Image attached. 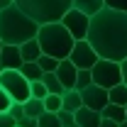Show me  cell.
I'll return each instance as SVG.
<instances>
[{
	"instance_id": "6da1fadb",
	"label": "cell",
	"mask_w": 127,
	"mask_h": 127,
	"mask_svg": "<svg viewBox=\"0 0 127 127\" xmlns=\"http://www.w3.org/2000/svg\"><path fill=\"white\" fill-rule=\"evenodd\" d=\"M91 47L100 59L122 61L127 59V12L115 7H103L91 17L88 37Z\"/></svg>"
},
{
	"instance_id": "7a4b0ae2",
	"label": "cell",
	"mask_w": 127,
	"mask_h": 127,
	"mask_svg": "<svg viewBox=\"0 0 127 127\" xmlns=\"http://www.w3.org/2000/svg\"><path fill=\"white\" fill-rule=\"evenodd\" d=\"M39 32V22L32 20L27 12H22L15 2L0 10V39L2 44H25L27 39H34Z\"/></svg>"
},
{
	"instance_id": "3957f363",
	"label": "cell",
	"mask_w": 127,
	"mask_h": 127,
	"mask_svg": "<svg viewBox=\"0 0 127 127\" xmlns=\"http://www.w3.org/2000/svg\"><path fill=\"white\" fill-rule=\"evenodd\" d=\"M37 42L42 47V54L54 56V59H68L71 49L76 44V39L71 37V32L64 27V22H47V25H39L37 32Z\"/></svg>"
},
{
	"instance_id": "277c9868",
	"label": "cell",
	"mask_w": 127,
	"mask_h": 127,
	"mask_svg": "<svg viewBox=\"0 0 127 127\" xmlns=\"http://www.w3.org/2000/svg\"><path fill=\"white\" fill-rule=\"evenodd\" d=\"M12 2L22 12H27L32 20H37L39 25L59 22L73 7V0H12Z\"/></svg>"
},
{
	"instance_id": "5b68a950",
	"label": "cell",
	"mask_w": 127,
	"mask_h": 127,
	"mask_svg": "<svg viewBox=\"0 0 127 127\" xmlns=\"http://www.w3.org/2000/svg\"><path fill=\"white\" fill-rule=\"evenodd\" d=\"M0 88L12 98V103H25V100L32 98L30 95V81L25 78L20 71H15V68H2V73H0Z\"/></svg>"
},
{
	"instance_id": "8992f818",
	"label": "cell",
	"mask_w": 127,
	"mask_h": 127,
	"mask_svg": "<svg viewBox=\"0 0 127 127\" xmlns=\"http://www.w3.org/2000/svg\"><path fill=\"white\" fill-rule=\"evenodd\" d=\"M91 76H93V83L110 91L112 86L122 83V66L120 61H112V59H98L95 66L91 68Z\"/></svg>"
},
{
	"instance_id": "52a82bcc",
	"label": "cell",
	"mask_w": 127,
	"mask_h": 127,
	"mask_svg": "<svg viewBox=\"0 0 127 127\" xmlns=\"http://www.w3.org/2000/svg\"><path fill=\"white\" fill-rule=\"evenodd\" d=\"M98 59H100V56H98V51L91 47L88 39H76V44H73L71 54H68V61L73 64L76 68H93Z\"/></svg>"
},
{
	"instance_id": "ba28073f",
	"label": "cell",
	"mask_w": 127,
	"mask_h": 127,
	"mask_svg": "<svg viewBox=\"0 0 127 127\" xmlns=\"http://www.w3.org/2000/svg\"><path fill=\"white\" fill-rule=\"evenodd\" d=\"M61 22H64V27L71 32L73 39H86V37H88L91 17L86 15V12H81V10H76V7H71V10L61 17Z\"/></svg>"
},
{
	"instance_id": "9c48e42d",
	"label": "cell",
	"mask_w": 127,
	"mask_h": 127,
	"mask_svg": "<svg viewBox=\"0 0 127 127\" xmlns=\"http://www.w3.org/2000/svg\"><path fill=\"white\" fill-rule=\"evenodd\" d=\"M81 98H83V105H86V108L98 110V112H103V108L110 103V100H108V91L100 88V86H95V83L86 86V88L81 91Z\"/></svg>"
},
{
	"instance_id": "30bf717a",
	"label": "cell",
	"mask_w": 127,
	"mask_h": 127,
	"mask_svg": "<svg viewBox=\"0 0 127 127\" xmlns=\"http://www.w3.org/2000/svg\"><path fill=\"white\" fill-rule=\"evenodd\" d=\"M54 73H56V78L61 81V86L66 88V91H71V88H76V76H78V68H76L73 64L68 61V59H61Z\"/></svg>"
},
{
	"instance_id": "8fae6325",
	"label": "cell",
	"mask_w": 127,
	"mask_h": 127,
	"mask_svg": "<svg viewBox=\"0 0 127 127\" xmlns=\"http://www.w3.org/2000/svg\"><path fill=\"white\" fill-rule=\"evenodd\" d=\"M0 64H2V68H15V71H20L22 64H25L22 54H20V47H15V44H5L2 51H0Z\"/></svg>"
},
{
	"instance_id": "7c38bea8",
	"label": "cell",
	"mask_w": 127,
	"mask_h": 127,
	"mask_svg": "<svg viewBox=\"0 0 127 127\" xmlns=\"http://www.w3.org/2000/svg\"><path fill=\"white\" fill-rule=\"evenodd\" d=\"M76 115V125L78 127H100V120H103V115L98 110H91V108H78V110L73 112Z\"/></svg>"
},
{
	"instance_id": "4fadbf2b",
	"label": "cell",
	"mask_w": 127,
	"mask_h": 127,
	"mask_svg": "<svg viewBox=\"0 0 127 127\" xmlns=\"http://www.w3.org/2000/svg\"><path fill=\"white\" fill-rule=\"evenodd\" d=\"M20 54H22L25 61H37V59L42 56V47H39L37 37H34V39H27L25 44H20Z\"/></svg>"
},
{
	"instance_id": "5bb4252c",
	"label": "cell",
	"mask_w": 127,
	"mask_h": 127,
	"mask_svg": "<svg viewBox=\"0 0 127 127\" xmlns=\"http://www.w3.org/2000/svg\"><path fill=\"white\" fill-rule=\"evenodd\" d=\"M64 110L68 112H76L78 108H83V98H81V91L71 88V91H64Z\"/></svg>"
},
{
	"instance_id": "9a60e30c",
	"label": "cell",
	"mask_w": 127,
	"mask_h": 127,
	"mask_svg": "<svg viewBox=\"0 0 127 127\" xmlns=\"http://www.w3.org/2000/svg\"><path fill=\"white\" fill-rule=\"evenodd\" d=\"M73 7L81 10V12H86L88 17H93L95 12H100L105 7V0H73Z\"/></svg>"
},
{
	"instance_id": "2e32d148",
	"label": "cell",
	"mask_w": 127,
	"mask_h": 127,
	"mask_svg": "<svg viewBox=\"0 0 127 127\" xmlns=\"http://www.w3.org/2000/svg\"><path fill=\"white\" fill-rule=\"evenodd\" d=\"M103 117H108V120H112V122H125L127 120V110L122 108V105H112V103H108L105 108H103V112H100Z\"/></svg>"
},
{
	"instance_id": "e0dca14e",
	"label": "cell",
	"mask_w": 127,
	"mask_h": 127,
	"mask_svg": "<svg viewBox=\"0 0 127 127\" xmlns=\"http://www.w3.org/2000/svg\"><path fill=\"white\" fill-rule=\"evenodd\" d=\"M20 73L30 81V83H32V81H42V76H44L42 66H39L37 61H25V64H22V68H20Z\"/></svg>"
},
{
	"instance_id": "ac0fdd59",
	"label": "cell",
	"mask_w": 127,
	"mask_h": 127,
	"mask_svg": "<svg viewBox=\"0 0 127 127\" xmlns=\"http://www.w3.org/2000/svg\"><path fill=\"white\" fill-rule=\"evenodd\" d=\"M108 100H110L112 105H127V86L125 83H117V86H112L110 91H108Z\"/></svg>"
},
{
	"instance_id": "d6986e66",
	"label": "cell",
	"mask_w": 127,
	"mask_h": 127,
	"mask_svg": "<svg viewBox=\"0 0 127 127\" xmlns=\"http://www.w3.org/2000/svg\"><path fill=\"white\" fill-rule=\"evenodd\" d=\"M22 110H25L27 117H39V115L44 112V100H39V98H30V100L22 103Z\"/></svg>"
},
{
	"instance_id": "ffe728a7",
	"label": "cell",
	"mask_w": 127,
	"mask_h": 127,
	"mask_svg": "<svg viewBox=\"0 0 127 127\" xmlns=\"http://www.w3.org/2000/svg\"><path fill=\"white\" fill-rule=\"evenodd\" d=\"M42 81H44V86H47V91H49V93L64 95V91H66V88L61 86V81L56 78V73H44V76H42Z\"/></svg>"
},
{
	"instance_id": "44dd1931",
	"label": "cell",
	"mask_w": 127,
	"mask_h": 127,
	"mask_svg": "<svg viewBox=\"0 0 127 127\" xmlns=\"http://www.w3.org/2000/svg\"><path fill=\"white\" fill-rule=\"evenodd\" d=\"M37 127H61V120H59V112H42L37 117Z\"/></svg>"
},
{
	"instance_id": "7402d4cb",
	"label": "cell",
	"mask_w": 127,
	"mask_h": 127,
	"mask_svg": "<svg viewBox=\"0 0 127 127\" xmlns=\"http://www.w3.org/2000/svg\"><path fill=\"white\" fill-rule=\"evenodd\" d=\"M64 108V98L56 93H49L47 98H44V110L47 112H59Z\"/></svg>"
},
{
	"instance_id": "603a6c76",
	"label": "cell",
	"mask_w": 127,
	"mask_h": 127,
	"mask_svg": "<svg viewBox=\"0 0 127 127\" xmlns=\"http://www.w3.org/2000/svg\"><path fill=\"white\" fill-rule=\"evenodd\" d=\"M37 64L42 66V71H44V73H54V71H56V66H59V59H54V56H47V54H42V56L37 59Z\"/></svg>"
},
{
	"instance_id": "cb8c5ba5",
	"label": "cell",
	"mask_w": 127,
	"mask_h": 127,
	"mask_svg": "<svg viewBox=\"0 0 127 127\" xmlns=\"http://www.w3.org/2000/svg\"><path fill=\"white\" fill-rule=\"evenodd\" d=\"M30 95H32V98H39V100H44V98L49 95L47 86H44V81H32V83H30Z\"/></svg>"
},
{
	"instance_id": "d4e9b609",
	"label": "cell",
	"mask_w": 127,
	"mask_h": 127,
	"mask_svg": "<svg viewBox=\"0 0 127 127\" xmlns=\"http://www.w3.org/2000/svg\"><path fill=\"white\" fill-rule=\"evenodd\" d=\"M93 83V76H91V68H78V76H76V91H83L86 86Z\"/></svg>"
},
{
	"instance_id": "484cf974",
	"label": "cell",
	"mask_w": 127,
	"mask_h": 127,
	"mask_svg": "<svg viewBox=\"0 0 127 127\" xmlns=\"http://www.w3.org/2000/svg\"><path fill=\"white\" fill-rule=\"evenodd\" d=\"M59 120H61V127H71V125H76V115L73 112H68V110H59Z\"/></svg>"
},
{
	"instance_id": "4316f807",
	"label": "cell",
	"mask_w": 127,
	"mask_h": 127,
	"mask_svg": "<svg viewBox=\"0 0 127 127\" xmlns=\"http://www.w3.org/2000/svg\"><path fill=\"white\" fill-rule=\"evenodd\" d=\"M0 127H17L15 117H12V115H10L7 110H5V112H0Z\"/></svg>"
},
{
	"instance_id": "83f0119b",
	"label": "cell",
	"mask_w": 127,
	"mask_h": 127,
	"mask_svg": "<svg viewBox=\"0 0 127 127\" xmlns=\"http://www.w3.org/2000/svg\"><path fill=\"white\" fill-rule=\"evenodd\" d=\"M10 105H12V98H10V95H7L2 88H0V112L10 110Z\"/></svg>"
},
{
	"instance_id": "f1b7e54d",
	"label": "cell",
	"mask_w": 127,
	"mask_h": 127,
	"mask_svg": "<svg viewBox=\"0 0 127 127\" xmlns=\"http://www.w3.org/2000/svg\"><path fill=\"white\" fill-rule=\"evenodd\" d=\"M10 115H12V117H15V122L17 120H20V117H25V110H22V103H12V105H10Z\"/></svg>"
},
{
	"instance_id": "f546056e",
	"label": "cell",
	"mask_w": 127,
	"mask_h": 127,
	"mask_svg": "<svg viewBox=\"0 0 127 127\" xmlns=\"http://www.w3.org/2000/svg\"><path fill=\"white\" fill-rule=\"evenodd\" d=\"M105 7H115V10L127 12V0H105Z\"/></svg>"
},
{
	"instance_id": "4dcf8cb0",
	"label": "cell",
	"mask_w": 127,
	"mask_h": 127,
	"mask_svg": "<svg viewBox=\"0 0 127 127\" xmlns=\"http://www.w3.org/2000/svg\"><path fill=\"white\" fill-rule=\"evenodd\" d=\"M17 127H37V117H20L17 120Z\"/></svg>"
},
{
	"instance_id": "1f68e13d",
	"label": "cell",
	"mask_w": 127,
	"mask_h": 127,
	"mask_svg": "<svg viewBox=\"0 0 127 127\" xmlns=\"http://www.w3.org/2000/svg\"><path fill=\"white\" fill-rule=\"evenodd\" d=\"M120 66H122V83L127 86V59H122V61H120Z\"/></svg>"
},
{
	"instance_id": "d6a6232c",
	"label": "cell",
	"mask_w": 127,
	"mask_h": 127,
	"mask_svg": "<svg viewBox=\"0 0 127 127\" xmlns=\"http://www.w3.org/2000/svg\"><path fill=\"white\" fill-rule=\"evenodd\" d=\"M100 127H120V125L112 122V120H108V117H103V120H100Z\"/></svg>"
},
{
	"instance_id": "836d02e7",
	"label": "cell",
	"mask_w": 127,
	"mask_h": 127,
	"mask_svg": "<svg viewBox=\"0 0 127 127\" xmlns=\"http://www.w3.org/2000/svg\"><path fill=\"white\" fill-rule=\"evenodd\" d=\"M10 2H12V0H0V10H2V7H7Z\"/></svg>"
},
{
	"instance_id": "e575fe53",
	"label": "cell",
	"mask_w": 127,
	"mask_h": 127,
	"mask_svg": "<svg viewBox=\"0 0 127 127\" xmlns=\"http://www.w3.org/2000/svg\"><path fill=\"white\" fill-rule=\"evenodd\" d=\"M120 127H127V120H125V122H120Z\"/></svg>"
},
{
	"instance_id": "d590c367",
	"label": "cell",
	"mask_w": 127,
	"mask_h": 127,
	"mask_svg": "<svg viewBox=\"0 0 127 127\" xmlns=\"http://www.w3.org/2000/svg\"><path fill=\"white\" fill-rule=\"evenodd\" d=\"M2 47H5V44H2V39H0V51H2Z\"/></svg>"
},
{
	"instance_id": "8d00e7d4",
	"label": "cell",
	"mask_w": 127,
	"mask_h": 127,
	"mask_svg": "<svg viewBox=\"0 0 127 127\" xmlns=\"http://www.w3.org/2000/svg\"><path fill=\"white\" fill-rule=\"evenodd\" d=\"M0 73H2V64H0Z\"/></svg>"
},
{
	"instance_id": "74e56055",
	"label": "cell",
	"mask_w": 127,
	"mask_h": 127,
	"mask_svg": "<svg viewBox=\"0 0 127 127\" xmlns=\"http://www.w3.org/2000/svg\"><path fill=\"white\" fill-rule=\"evenodd\" d=\"M71 127H78V125H71Z\"/></svg>"
},
{
	"instance_id": "f35d334b",
	"label": "cell",
	"mask_w": 127,
	"mask_h": 127,
	"mask_svg": "<svg viewBox=\"0 0 127 127\" xmlns=\"http://www.w3.org/2000/svg\"><path fill=\"white\" fill-rule=\"evenodd\" d=\"M125 110H127V105H125Z\"/></svg>"
}]
</instances>
